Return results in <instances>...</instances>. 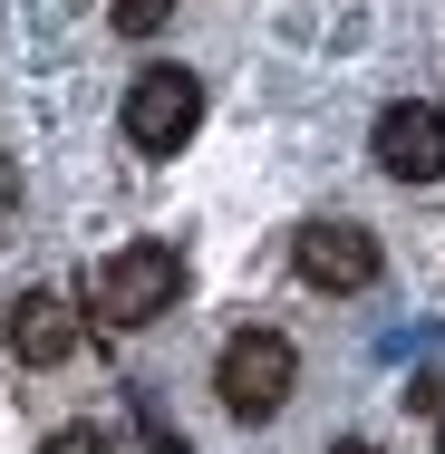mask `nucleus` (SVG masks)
<instances>
[{
    "label": "nucleus",
    "mask_w": 445,
    "mask_h": 454,
    "mask_svg": "<svg viewBox=\"0 0 445 454\" xmlns=\"http://www.w3.org/2000/svg\"><path fill=\"white\" fill-rule=\"evenodd\" d=\"M184 290V262L175 242H126V252H107L88 280V309L107 319V329H146V319H165Z\"/></svg>",
    "instance_id": "f257e3e1"
},
{
    "label": "nucleus",
    "mask_w": 445,
    "mask_h": 454,
    "mask_svg": "<svg viewBox=\"0 0 445 454\" xmlns=\"http://www.w3.org/2000/svg\"><path fill=\"white\" fill-rule=\"evenodd\" d=\"M290 377H300V358H290L281 329H242V339H223V367H213V387H223V406H233L242 426H262V416L290 406Z\"/></svg>",
    "instance_id": "f03ea898"
},
{
    "label": "nucleus",
    "mask_w": 445,
    "mask_h": 454,
    "mask_svg": "<svg viewBox=\"0 0 445 454\" xmlns=\"http://www.w3.org/2000/svg\"><path fill=\"white\" fill-rule=\"evenodd\" d=\"M194 126H203V78L194 68H146L126 88V145L136 155H175Z\"/></svg>",
    "instance_id": "7ed1b4c3"
},
{
    "label": "nucleus",
    "mask_w": 445,
    "mask_h": 454,
    "mask_svg": "<svg viewBox=\"0 0 445 454\" xmlns=\"http://www.w3.org/2000/svg\"><path fill=\"white\" fill-rule=\"evenodd\" d=\"M0 339H10V358H20V367H68V358H78V339H88V309H78L68 290H20L10 319H0Z\"/></svg>",
    "instance_id": "20e7f679"
},
{
    "label": "nucleus",
    "mask_w": 445,
    "mask_h": 454,
    "mask_svg": "<svg viewBox=\"0 0 445 454\" xmlns=\"http://www.w3.org/2000/svg\"><path fill=\"white\" fill-rule=\"evenodd\" d=\"M290 262L310 290H368L377 280V232L368 223H310L300 242H290Z\"/></svg>",
    "instance_id": "39448f33"
},
{
    "label": "nucleus",
    "mask_w": 445,
    "mask_h": 454,
    "mask_svg": "<svg viewBox=\"0 0 445 454\" xmlns=\"http://www.w3.org/2000/svg\"><path fill=\"white\" fill-rule=\"evenodd\" d=\"M377 165L397 184H436L445 175V106H426V97L387 106V116H377Z\"/></svg>",
    "instance_id": "423d86ee"
},
{
    "label": "nucleus",
    "mask_w": 445,
    "mask_h": 454,
    "mask_svg": "<svg viewBox=\"0 0 445 454\" xmlns=\"http://www.w3.org/2000/svg\"><path fill=\"white\" fill-rule=\"evenodd\" d=\"M165 20H175V0H116V29H126V39H155Z\"/></svg>",
    "instance_id": "0eeeda50"
},
{
    "label": "nucleus",
    "mask_w": 445,
    "mask_h": 454,
    "mask_svg": "<svg viewBox=\"0 0 445 454\" xmlns=\"http://www.w3.org/2000/svg\"><path fill=\"white\" fill-rule=\"evenodd\" d=\"M39 454H107V426H59Z\"/></svg>",
    "instance_id": "6e6552de"
},
{
    "label": "nucleus",
    "mask_w": 445,
    "mask_h": 454,
    "mask_svg": "<svg viewBox=\"0 0 445 454\" xmlns=\"http://www.w3.org/2000/svg\"><path fill=\"white\" fill-rule=\"evenodd\" d=\"M417 406H426V416H436V406H445V377H426V387H417Z\"/></svg>",
    "instance_id": "1a4fd4ad"
},
{
    "label": "nucleus",
    "mask_w": 445,
    "mask_h": 454,
    "mask_svg": "<svg viewBox=\"0 0 445 454\" xmlns=\"http://www.w3.org/2000/svg\"><path fill=\"white\" fill-rule=\"evenodd\" d=\"M330 454H377V445H330Z\"/></svg>",
    "instance_id": "9d476101"
},
{
    "label": "nucleus",
    "mask_w": 445,
    "mask_h": 454,
    "mask_svg": "<svg viewBox=\"0 0 445 454\" xmlns=\"http://www.w3.org/2000/svg\"><path fill=\"white\" fill-rule=\"evenodd\" d=\"M436 454H445V426H436Z\"/></svg>",
    "instance_id": "9b49d317"
}]
</instances>
